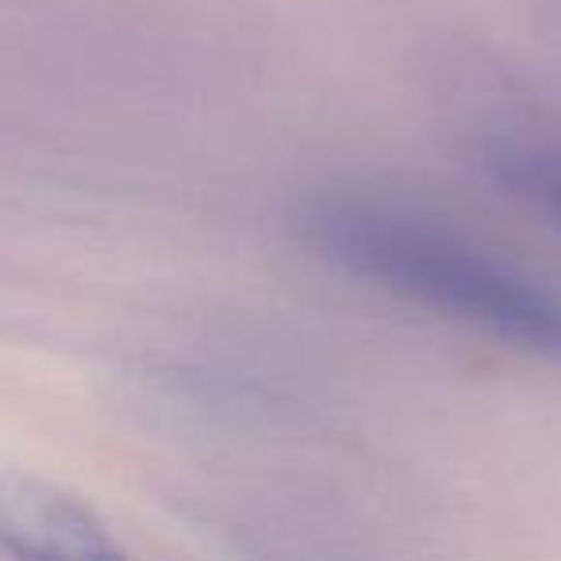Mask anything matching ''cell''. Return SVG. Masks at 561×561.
Listing matches in <instances>:
<instances>
[{"label":"cell","mask_w":561,"mask_h":561,"mask_svg":"<svg viewBox=\"0 0 561 561\" xmlns=\"http://www.w3.org/2000/svg\"><path fill=\"white\" fill-rule=\"evenodd\" d=\"M484 170L504 193L561 231V147L546 139L507 135L484 147Z\"/></svg>","instance_id":"cell-3"},{"label":"cell","mask_w":561,"mask_h":561,"mask_svg":"<svg viewBox=\"0 0 561 561\" xmlns=\"http://www.w3.org/2000/svg\"><path fill=\"white\" fill-rule=\"evenodd\" d=\"M0 542L24 558H108L104 519L78 496L43 481L0 484Z\"/></svg>","instance_id":"cell-2"},{"label":"cell","mask_w":561,"mask_h":561,"mask_svg":"<svg viewBox=\"0 0 561 561\" xmlns=\"http://www.w3.org/2000/svg\"><path fill=\"white\" fill-rule=\"evenodd\" d=\"M305 231L351 277L561 366V293L458 227L404 204L323 196Z\"/></svg>","instance_id":"cell-1"}]
</instances>
